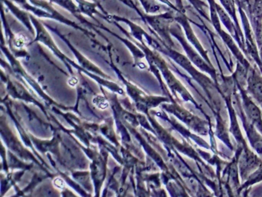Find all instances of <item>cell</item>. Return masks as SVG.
Here are the masks:
<instances>
[{"instance_id": "cell-1", "label": "cell", "mask_w": 262, "mask_h": 197, "mask_svg": "<svg viewBox=\"0 0 262 197\" xmlns=\"http://www.w3.org/2000/svg\"><path fill=\"white\" fill-rule=\"evenodd\" d=\"M236 85V84H235ZM237 86V85H236ZM242 95V102H243L244 112L248 119H249L251 123H252L262 133V115L261 110L253 101L252 98L248 95L246 89L237 86Z\"/></svg>"}, {"instance_id": "cell-2", "label": "cell", "mask_w": 262, "mask_h": 197, "mask_svg": "<svg viewBox=\"0 0 262 197\" xmlns=\"http://www.w3.org/2000/svg\"><path fill=\"white\" fill-rule=\"evenodd\" d=\"M262 160L259 159L255 154L251 152L248 149L244 150L242 148V152L238 158L239 173L243 180L247 178L260 166Z\"/></svg>"}, {"instance_id": "cell-3", "label": "cell", "mask_w": 262, "mask_h": 197, "mask_svg": "<svg viewBox=\"0 0 262 197\" xmlns=\"http://www.w3.org/2000/svg\"><path fill=\"white\" fill-rule=\"evenodd\" d=\"M246 91L251 95V98H254L257 103L261 104L262 75L252 67H250L248 69Z\"/></svg>"}, {"instance_id": "cell-4", "label": "cell", "mask_w": 262, "mask_h": 197, "mask_svg": "<svg viewBox=\"0 0 262 197\" xmlns=\"http://www.w3.org/2000/svg\"><path fill=\"white\" fill-rule=\"evenodd\" d=\"M239 12H240L241 16L242 18L244 26H245V35H246V45L247 50L251 57L255 60L256 63L260 67V70L262 71V62L260 60V55L258 54L257 47H256L255 43H254V37L251 33V28H250L249 23H248V18L245 15V12L242 10L241 3L238 4Z\"/></svg>"}, {"instance_id": "cell-5", "label": "cell", "mask_w": 262, "mask_h": 197, "mask_svg": "<svg viewBox=\"0 0 262 197\" xmlns=\"http://www.w3.org/2000/svg\"><path fill=\"white\" fill-rule=\"evenodd\" d=\"M262 181V163H260V166L245 180L243 184L241 185L240 187L237 189V194H240L241 192L245 189H248L250 186L256 184V183H260Z\"/></svg>"}, {"instance_id": "cell-6", "label": "cell", "mask_w": 262, "mask_h": 197, "mask_svg": "<svg viewBox=\"0 0 262 197\" xmlns=\"http://www.w3.org/2000/svg\"><path fill=\"white\" fill-rule=\"evenodd\" d=\"M220 2L222 6L225 8V10L227 11V12H228V14H230L231 16L232 17L236 25L238 26L237 17H236L235 15V6H234V0H220Z\"/></svg>"}, {"instance_id": "cell-7", "label": "cell", "mask_w": 262, "mask_h": 197, "mask_svg": "<svg viewBox=\"0 0 262 197\" xmlns=\"http://www.w3.org/2000/svg\"><path fill=\"white\" fill-rule=\"evenodd\" d=\"M93 102L96 107L102 109V110L108 107V101H107L105 97L102 96V95H98V96L95 97L93 98Z\"/></svg>"}, {"instance_id": "cell-8", "label": "cell", "mask_w": 262, "mask_h": 197, "mask_svg": "<svg viewBox=\"0 0 262 197\" xmlns=\"http://www.w3.org/2000/svg\"><path fill=\"white\" fill-rule=\"evenodd\" d=\"M27 37L24 36V35H18L15 38L14 44L16 47L21 48L24 47L27 43Z\"/></svg>"}, {"instance_id": "cell-9", "label": "cell", "mask_w": 262, "mask_h": 197, "mask_svg": "<svg viewBox=\"0 0 262 197\" xmlns=\"http://www.w3.org/2000/svg\"><path fill=\"white\" fill-rule=\"evenodd\" d=\"M53 184H54L56 188L59 189H62L66 187L65 181L62 178H59V177L55 179L54 181H53Z\"/></svg>"}, {"instance_id": "cell-10", "label": "cell", "mask_w": 262, "mask_h": 197, "mask_svg": "<svg viewBox=\"0 0 262 197\" xmlns=\"http://www.w3.org/2000/svg\"><path fill=\"white\" fill-rule=\"evenodd\" d=\"M68 83L70 85V86H75L78 83L77 78H75V77H72V78H70V80H69Z\"/></svg>"}, {"instance_id": "cell-11", "label": "cell", "mask_w": 262, "mask_h": 197, "mask_svg": "<svg viewBox=\"0 0 262 197\" xmlns=\"http://www.w3.org/2000/svg\"><path fill=\"white\" fill-rule=\"evenodd\" d=\"M242 3L243 5L249 4V0H242Z\"/></svg>"}, {"instance_id": "cell-12", "label": "cell", "mask_w": 262, "mask_h": 197, "mask_svg": "<svg viewBox=\"0 0 262 197\" xmlns=\"http://www.w3.org/2000/svg\"><path fill=\"white\" fill-rule=\"evenodd\" d=\"M260 50H261V54H260V55H262V46H261V48H260Z\"/></svg>"}]
</instances>
